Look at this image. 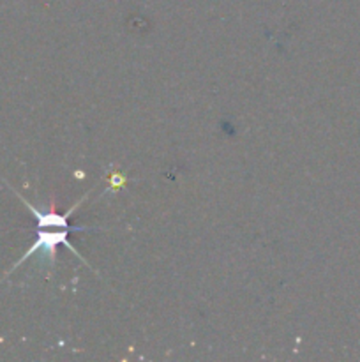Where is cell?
Here are the masks:
<instances>
[{
	"label": "cell",
	"instance_id": "obj_1",
	"mask_svg": "<svg viewBox=\"0 0 360 362\" xmlns=\"http://www.w3.org/2000/svg\"><path fill=\"white\" fill-rule=\"evenodd\" d=\"M18 197H20L21 202L27 205L28 211L34 214L35 225H37V237H35V243L32 244L30 250H28L27 253H25L23 257L16 262V264H14L13 269L20 267V265L23 264L27 258H30L32 255H35V253H41L42 257L49 262V265H52L53 262H55L56 250H59L60 246L67 247L71 253H74L78 258H80V260L85 262V258L81 257V255L74 250L73 244L69 243V235H71V232H85V230H97V228H94V226H71L69 225V216L76 211V205H74L73 209H69V211H67V214L60 216L53 211H49V212L39 211V209L34 207L30 202L25 200L21 194H18ZM85 264H87V262H85Z\"/></svg>",
	"mask_w": 360,
	"mask_h": 362
}]
</instances>
